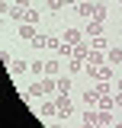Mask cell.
<instances>
[{"label": "cell", "instance_id": "30bf717a", "mask_svg": "<svg viewBox=\"0 0 122 128\" xmlns=\"http://www.w3.org/2000/svg\"><path fill=\"white\" fill-rule=\"evenodd\" d=\"M29 64H32V61H13V64H10V70H13V74H26Z\"/></svg>", "mask_w": 122, "mask_h": 128}, {"label": "cell", "instance_id": "6da1fadb", "mask_svg": "<svg viewBox=\"0 0 122 128\" xmlns=\"http://www.w3.org/2000/svg\"><path fill=\"white\" fill-rule=\"evenodd\" d=\"M87 70H90V74H93L96 80H112V67H109V64H106V67H103V64H100V67L87 64Z\"/></svg>", "mask_w": 122, "mask_h": 128}, {"label": "cell", "instance_id": "cb8c5ba5", "mask_svg": "<svg viewBox=\"0 0 122 128\" xmlns=\"http://www.w3.org/2000/svg\"><path fill=\"white\" fill-rule=\"evenodd\" d=\"M116 128H122V125H116Z\"/></svg>", "mask_w": 122, "mask_h": 128}, {"label": "cell", "instance_id": "8992f818", "mask_svg": "<svg viewBox=\"0 0 122 128\" xmlns=\"http://www.w3.org/2000/svg\"><path fill=\"white\" fill-rule=\"evenodd\" d=\"M77 13L87 16V19H93V13H96V3H87V0H84V3H77Z\"/></svg>", "mask_w": 122, "mask_h": 128}, {"label": "cell", "instance_id": "e0dca14e", "mask_svg": "<svg viewBox=\"0 0 122 128\" xmlns=\"http://www.w3.org/2000/svg\"><path fill=\"white\" fill-rule=\"evenodd\" d=\"M42 93H45L42 83H29V96H42Z\"/></svg>", "mask_w": 122, "mask_h": 128}, {"label": "cell", "instance_id": "d6986e66", "mask_svg": "<svg viewBox=\"0 0 122 128\" xmlns=\"http://www.w3.org/2000/svg\"><path fill=\"white\" fill-rule=\"evenodd\" d=\"M80 64H87V61H77V58H71V64H68V70H71V74H80Z\"/></svg>", "mask_w": 122, "mask_h": 128}, {"label": "cell", "instance_id": "ac0fdd59", "mask_svg": "<svg viewBox=\"0 0 122 128\" xmlns=\"http://www.w3.org/2000/svg\"><path fill=\"white\" fill-rule=\"evenodd\" d=\"M42 115H58V106H55V102H45V106H42Z\"/></svg>", "mask_w": 122, "mask_h": 128}, {"label": "cell", "instance_id": "9c48e42d", "mask_svg": "<svg viewBox=\"0 0 122 128\" xmlns=\"http://www.w3.org/2000/svg\"><path fill=\"white\" fill-rule=\"evenodd\" d=\"M32 48H51V38H48V35H42V32H39V35L32 38Z\"/></svg>", "mask_w": 122, "mask_h": 128}, {"label": "cell", "instance_id": "5bb4252c", "mask_svg": "<svg viewBox=\"0 0 122 128\" xmlns=\"http://www.w3.org/2000/svg\"><path fill=\"white\" fill-rule=\"evenodd\" d=\"M42 86H45V93H55V90H58V83H55V77H45V80H42Z\"/></svg>", "mask_w": 122, "mask_h": 128}, {"label": "cell", "instance_id": "5b68a950", "mask_svg": "<svg viewBox=\"0 0 122 128\" xmlns=\"http://www.w3.org/2000/svg\"><path fill=\"white\" fill-rule=\"evenodd\" d=\"M90 51H93V48L87 45V42H80V45H74V58H77V61H87V58H90Z\"/></svg>", "mask_w": 122, "mask_h": 128}, {"label": "cell", "instance_id": "44dd1931", "mask_svg": "<svg viewBox=\"0 0 122 128\" xmlns=\"http://www.w3.org/2000/svg\"><path fill=\"white\" fill-rule=\"evenodd\" d=\"M61 6H68V0H48V10H61Z\"/></svg>", "mask_w": 122, "mask_h": 128}, {"label": "cell", "instance_id": "ba28073f", "mask_svg": "<svg viewBox=\"0 0 122 128\" xmlns=\"http://www.w3.org/2000/svg\"><path fill=\"white\" fill-rule=\"evenodd\" d=\"M112 106H116V96H112V93H103V96H100V109H103V112H109Z\"/></svg>", "mask_w": 122, "mask_h": 128}, {"label": "cell", "instance_id": "7c38bea8", "mask_svg": "<svg viewBox=\"0 0 122 128\" xmlns=\"http://www.w3.org/2000/svg\"><path fill=\"white\" fill-rule=\"evenodd\" d=\"M87 64H93V67H100V64H103V51H90V58H87Z\"/></svg>", "mask_w": 122, "mask_h": 128}, {"label": "cell", "instance_id": "3957f363", "mask_svg": "<svg viewBox=\"0 0 122 128\" xmlns=\"http://www.w3.org/2000/svg\"><path fill=\"white\" fill-rule=\"evenodd\" d=\"M103 29H106V22H100V19H90V22H87V35H90V38L103 35Z\"/></svg>", "mask_w": 122, "mask_h": 128}, {"label": "cell", "instance_id": "7a4b0ae2", "mask_svg": "<svg viewBox=\"0 0 122 128\" xmlns=\"http://www.w3.org/2000/svg\"><path fill=\"white\" fill-rule=\"evenodd\" d=\"M61 42H68V45H80L84 42V35L77 29H64V35H61Z\"/></svg>", "mask_w": 122, "mask_h": 128}, {"label": "cell", "instance_id": "4fadbf2b", "mask_svg": "<svg viewBox=\"0 0 122 128\" xmlns=\"http://www.w3.org/2000/svg\"><path fill=\"white\" fill-rule=\"evenodd\" d=\"M68 90H71V77H58V93L68 96Z\"/></svg>", "mask_w": 122, "mask_h": 128}, {"label": "cell", "instance_id": "603a6c76", "mask_svg": "<svg viewBox=\"0 0 122 128\" xmlns=\"http://www.w3.org/2000/svg\"><path fill=\"white\" fill-rule=\"evenodd\" d=\"M16 6H23V10H29V0H16Z\"/></svg>", "mask_w": 122, "mask_h": 128}, {"label": "cell", "instance_id": "8fae6325", "mask_svg": "<svg viewBox=\"0 0 122 128\" xmlns=\"http://www.w3.org/2000/svg\"><path fill=\"white\" fill-rule=\"evenodd\" d=\"M58 70H61L58 61H45V77H58Z\"/></svg>", "mask_w": 122, "mask_h": 128}, {"label": "cell", "instance_id": "2e32d148", "mask_svg": "<svg viewBox=\"0 0 122 128\" xmlns=\"http://www.w3.org/2000/svg\"><path fill=\"white\" fill-rule=\"evenodd\" d=\"M29 70H32V74H45V61H32Z\"/></svg>", "mask_w": 122, "mask_h": 128}, {"label": "cell", "instance_id": "277c9868", "mask_svg": "<svg viewBox=\"0 0 122 128\" xmlns=\"http://www.w3.org/2000/svg\"><path fill=\"white\" fill-rule=\"evenodd\" d=\"M55 106H58V115H71V99L64 93H58V99H55Z\"/></svg>", "mask_w": 122, "mask_h": 128}, {"label": "cell", "instance_id": "ffe728a7", "mask_svg": "<svg viewBox=\"0 0 122 128\" xmlns=\"http://www.w3.org/2000/svg\"><path fill=\"white\" fill-rule=\"evenodd\" d=\"M109 61H112V64H122V51H119V48L109 51Z\"/></svg>", "mask_w": 122, "mask_h": 128}, {"label": "cell", "instance_id": "9a60e30c", "mask_svg": "<svg viewBox=\"0 0 122 128\" xmlns=\"http://www.w3.org/2000/svg\"><path fill=\"white\" fill-rule=\"evenodd\" d=\"M103 45H106V38H103V35H96V38L90 42V48H93V51H103Z\"/></svg>", "mask_w": 122, "mask_h": 128}, {"label": "cell", "instance_id": "7402d4cb", "mask_svg": "<svg viewBox=\"0 0 122 128\" xmlns=\"http://www.w3.org/2000/svg\"><path fill=\"white\" fill-rule=\"evenodd\" d=\"M93 19H100V22H106V6H96V13H93Z\"/></svg>", "mask_w": 122, "mask_h": 128}, {"label": "cell", "instance_id": "52a82bcc", "mask_svg": "<svg viewBox=\"0 0 122 128\" xmlns=\"http://www.w3.org/2000/svg\"><path fill=\"white\" fill-rule=\"evenodd\" d=\"M35 35H39V32L32 29V22H23V26H19V38H26V42H32Z\"/></svg>", "mask_w": 122, "mask_h": 128}]
</instances>
